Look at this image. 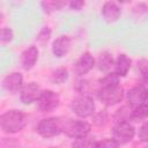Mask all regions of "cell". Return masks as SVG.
Returning a JSON list of instances; mask_svg holds the SVG:
<instances>
[{"instance_id": "31", "label": "cell", "mask_w": 148, "mask_h": 148, "mask_svg": "<svg viewBox=\"0 0 148 148\" xmlns=\"http://www.w3.org/2000/svg\"><path fill=\"white\" fill-rule=\"evenodd\" d=\"M147 103H148V99H147Z\"/></svg>"}, {"instance_id": "30", "label": "cell", "mask_w": 148, "mask_h": 148, "mask_svg": "<svg viewBox=\"0 0 148 148\" xmlns=\"http://www.w3.org/2000/svg\"><path fill=\"white\" fill-rule=\"evenodd\" d=\"M143 148H148V143H147V145H146V146H145Z\"/></svg>"}, {"instance_id": "4", "label": "cell", "mask_w": 148, "mask_h": 148, "mask_svg": "<svg viewBox=\"0 0 148 148\" xmlns=\"http://www.w3.org/2000/svg\"><path fill=\"white\" fill-rule=\"evenodd\" d=\"M72 111L79 117V118H88L92 117L95 113V102L90 96L81 95L73 99L71 104Z\"/></svg>"}, {"instance_id": "28", "label": "cell", "mask_w": 148, "mask_h": 148, "mask_svg": "<svg viewBox=\"0 0 148 148\" xmlns=\"http://www.w3.org/2000/svg\"><path fill=\"white\" fill-rule=\"evenodd\" d=\"M138 138L141 142H146L148 143V121L143 123L140 128H139V132H138Z\"/></svg>"}, {"instance_id": "21", "label": "cell", "mask_w": 148, "mask_h": 148, "mask_svg": "<svg viewBox=\"0 0 148 148\" xmlns=\"http://www.w3.org/2000/svg\"><path fill=\"white\" fill-rule=\"evenodd\" d=\"M40 6L45 13H53L62 9L66 6L65 1H42Z\"/></svg>"}, {"instance_id": "19", "label": "cell", "mask_w": 148, "mask_h": 148, "mask_svg": "<svg viewBox=\"0 0 148 148\" xmlns=\"http://www.w3.org/2000/svg\"><path fill=\"white\" fill-rule=\"evenodd\" d=\"M68 79V71L66 67H59L54 69L51 74V82L54 84H61Z\"/></svg>"}, {"instance_id": "1", "label": "cell", "mask_w": 148, "mask_h": 148, "mask_svg": "<svg viewBox=\"0 0 148 148\" xmlns=\"http://www.w3.org/2000/svg\"><path fill=\"white\" fill-rule=\"evenodd\" d=\"M28 123V116L21 110H8L0 116V126L5 133L13 134L22 131Z\"/></svg>"}, {"instance_id": "18", "label": "cell", "mask_w": 148, "mask_h": 148, "mask_svg": "<svg viewBox=\"0 0 148 148\" xmlns=\"http://www.w3.org/2000/svg\"><path fill=\"white\" fill-rule=\"evenodd\" d=\"M132 110L133 108L130 105H124L120 109H118L116 111V113L113 114V120L114 123H124V121H130L131 120V114H132Z\"/></svg>"}, {"instance_id": "20", "label": "cell", "mask_w": 148, "mask_h": 148, "mask_svg": "<svg viewBox=\"0 0 148 148\" xmlns=\"http://www.w3.org/2000/svg\"><path fill=\"white\" fill-rule=\"evenodd\" d=\"M99 88H106V87H114L119 84V76L113 72V73H108L104 77H102L98 81Z\"/></svg>"}, {"instance_id": "5", "label": "cell", "mask_w": 148, "mask_h": 148, "mask_svg": "<svg viewBox=\"0 0 148 148\" xmlns=\"http://www.w3.org/2000/svg\"><path fill=\"white\" fill-rule=\"evenodd\" d=\"M125 96L123 87L120 84L114 87H106V88H98L97 90V97L101 101L102 104L106 106H113L123 101Z\"/></svg>"}, {"instance_id": "17", "label": "cell", "mask_w": 148, "mask_h": 148, "mask_svg": "<svg viewBox=\"0 0 148 148\" xmlns=\"http://www.w3.org/2000/svg\"><path fill=\"white\" fill-rule=\"evenodd\" d=\"M148 119V103H143L139 106L133 108L132 114H131V120L133 121H143Z\"/></svg>"}, {"instance_id": "13", "label": "cell", "mask_w": 148, "mask_h": 148, "mask_svg": "<svg viewBox=\"0 0 148 148\" xmlns=\"http://www.w3.org/2000/svg\"><path fill=\"white\" fill-rule=\"evenodd\" d=\"M2 87L9 92L20 91L23 87V76L20 72H12L2 80Z\"/></svg>"}, {"instance_id": "27", "label": "cell", "mask_w": 148, "mask_h": 148, "mask_svg": "<svg viewBox=\"0 0 148 148\" xmlns=\"http://www.w3.org/2000/svg\"><path fill=\"white\" fill-rule=\"evenodd\" d=\"M13 37H14V32H13V30H12L10 28L5 27V28L1 29V32H0V40H1L2 44H7V43L12 42V40H13Z\"/></svg>"}, {"instance_id": "25", "label": "cell", "mask_w": 148, "mask_h": 148, "mask_svg": "<svg viewBox=\"0 0 148 148\" xmlns=\"http://www.w3.org/2000/svg\"><path fill=\"white\" fill-rule=\"evenodd\" d=\"M50 38H51V29H50L49 27H43V28L39 30V32H38L36 39H37V42H38L39 44L44 45V44H46V43L50 40Z\"/></svg>"}, {"instance_id": "12", "label": "cell", "mask_w": 148, "mask_h": 148, "mask_svg": "<svg viewBox=\"0 0 148 148\" xmlns=\"http://www.w3.org/2000/svg\"><path fill=\"white\" fill-rule=\"evenodd\" d=\"M72 46V39L67 35H61L52 43V53L56 58H64L68 54Z\"/></svg>"}, {"instance_id": "11", "label": "cell", "mask_w": 148, "mask_h": 148, "mask_svg": "<svg viewBox=\"0 0 148 148\" xmlns=\"http://www.w3.org/2000/svg\"><path fill=\"white\" fill-rule=\"evenodd\" d=\"M39 58V50L36 45L28 46L22 53H21V66L24 71H30L35 67L36 62Z\"/></svg>"}, {"instance_id": "3", "label": "cell", "mask_w": 148, "mask_h": 148, "mask_svg": "<svg viewBox=\"0 0 148 148\" xmlns=\"http://www.w3.org/2000/svg\"><path fill=\"white\" fill-rule=\"evenodd\" d=\"M62 123H64V119L59 117L44 118L38 123L36 131L40 136L45 139H50L62 133Z\"/></svg>"}, {"instance_id": "23", "label": "cell", "mask_w": 148, "mask_h": 148, "mask_svg": "<svg viewBox=\"0 0 148 148\" xmlns=\"http://www.w3.org/2000/svg\"><path fill=\"white\" fill-rule=\"evenodd\" d=\"M138 71L141 76L142 84H148V59L147 58H141L138 60Z\"/></svg>"}, {"instance_id": "6", "label": "cell", "mask_w": 148, "mask_h": 148, "mask_svg": "<svg viewBox=\"0 0 148 148\" xmlns=\"http://www.w3.org/2000/svg\"><path fill=\"white\" fill-rule=\"evenodd\" d=\"M135 135V128L130 121L124 123H117L113 126L112 130V139L118 145H126Z\"/></svg>"}, {"instance_id": "22", "label": "cell", "mask_w": 148, "mask_h": 148, "mask_svg": "<svg viewBox=\"0 0 148 148\" xmlns=\"http://www.w3.org/2000/svg\"><path fill=\"white\" fill-rule=\"evenodd\" d=\"M95 140L91 136H84L80 139H75L72 142V148H94L95 146Z\"/></svg>"}, {"instance_id": "16", "label": "cell", "mask_w": 148, "mask_h": 148, "mask_svg": "<svg viewBox=\"0 0 148 148\" xmlns=\"http://www.w3.org/2000/svg\"><path fill=\"white\" fill-rule=\"evenodd\" d=\"M96 66L101 72H109L114 66V60L112 54L108 51L99 53L98 58L96 59Z\"/></svg>"}, {"instance_id": "24", "label": "cell", "mask_w": 148, "mask_h": 148, "mask_svg": "<svg viewBox=\"0 0 148 148\" xmlns=\"http://www.w3.org/2000/svg\"><path fill=\"white\" fill-rule=\"evenodd\" d=\"M108 118H109V113L106 112V110H101V111L94 113L92 123L96 126H104L108 123Z\"/></svg>"}, {"instance_id": "26", "label": "cell", "mask_w": 148, "mask_h": 148, "mask_svg": "<svg viewBox=\"0 0 148 148\" xmlns=\"http://www.w3.org/2000/svg\"><path fill=\"white\" fill-rule=\"evenodd\" d=\"M119 145L113 139H102L99 141L95 142L94 148H118Z\"/></svg>"}, {"instance_id": "29", "label": "cell", "mask_w": 148, "mask_h": 148, "mask_svg": "<svg viewBox=\"0 0 148 148\" xmlns=\"http://www.w3.org/2000/svg\"><path fill=\"white\" fill-rule=\"evenodd\" d=\"M68 5H69L71 9H73V10H81L84 7V1H82V0H74V1H71Z\"/></svg>"}, {"instance_id": "10", "label": "cell", "mask_w": 148, "mask_h": 148, "mask_svg": "<svg viewBox=\"0 0 148 148\" xmlns=\"http://www.w3.org/2000/svg\"><path fill=\"white\" fill-rule=\"evenodd\" d=\"M42 94V89L36 82H28L23 84L20 90V99L24 105H30L34 102H37Z\"/></svg>"}, {"instance_id": "8", "label": "cell", "mask_w": 148, "mask_h": 148, "mask_svg": "<svg viewBox=\"0 0 148 148\" xmlns=\"http://www.w3.org/2000/svg\"><path fill=\"white\" fill-rule=\"evenodd\" d=\"M96 66V59L90 52H83L73 65V72L76 76H83Z\"/></svg>"}, {"instance_id": "9", "label": "cell", "mask_w": 148, "mask_h": 148, "mask_svg": "<svg viewBox=\"0 0 148 148\" xmlns=\"http://www.w3.org/2000/svg\"><path fill=\"white\" fill-rule=\"evenodd\" d=\"M126 98H127V102H128V105L130 106H132V108L139 106V105H141L143 103H147V99H148V89L142 83L136 84V86L132 87L127 91Z\"/></svg>"}, {"instance_id": "14", "label": "cell", "mask_w": 148, "mask_h": 148, "mask_svg": "<svg viewBox=\"0 0 148 148\" xmlns=\"http://www.w3.org/2000/svg\"><path fill=\"white\" fill-rule=\"evenodd\" d=\"M121 15V8L114 1H106L102 6V16L105 22L113 23L119 20Z\"/></svg>"}, {"instance_id": "7", "label": "cell", "mask_w": 148, "mask_h": 148, "mask_svg": "<svg viewBox=\"0 0 148 148\" xmlns=\"http://www.w3.org/2000/svg\"><path fill=\"white\" fill-rule=\"evenodd\" d=\"M59 104H60L59 95L51 89L42 90V94L37 101V106L40 112H51L56 110L59 106Z\"/></svg>"}, {"instance_id": "2", "label": "cell", "mask_w": 148, "mask_h": 148, "mask_svg": "<svg viewBox=\"0 0 148 148\" xmlns=\"http://www.w3.org/2000/svg\"><path fill=\"white\" fill-rule=\"evenodd\" d=\"M91 131V126L89 123L80 119H64L62 123V133H65L68 138L80 139L88 136Z\"/></svg>"}, {"instance_id": "15", "label": "cell", "mask_w": 148, "mask_h": 148, "mask_svg": "<svg viewBox=\"0 0 148 148\" xmlns=\"http://www.w3.org/2000/svg\"><path fill=\"white\" fill-rule=\"evenodd\" d=\"M131 66H132L131 58L125 53H120V54H118V57L114 61V73L119 77H124L127 75Z\"/></svg>"}]
</instances>
